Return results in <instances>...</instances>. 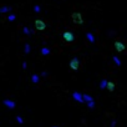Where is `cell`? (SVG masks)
<instances>
[{
    "instance_id": "obj_1",
    "label": "cell",
    "mask_w": 127,
    "mask_h": 127,
    "mask_svg": "<svg viewBox=\"0 0 127 127\" xmlns=\"http://www.w3.org/2000/svg\"><path fill=\"white\" fill-rule=\"evenodd\" d=\"M71 19H72V21L75 24H83V19H82V15L80 14V13H73L72 15H71Z\"/></svg>"
},
{
    "instance_id": "obj_2",
    "label": "cell",
    "mask_w": 127,
    "mask_h": 127,
    "mask_svg": "<svg viewBox=\"0 0 127 127\" xmlns=\"http://www.w3.org/2000/svg\"><path fill=\"white\" fill-rule=\"evenodd\" d=\"M62 37H64V40L67 41V42H72L73 40H75V35H73L71 31H65V33L62 34Z\"/></svg>"
},
{
    "instance_id": "obj_3",
    "label": "cell",
    "mask_w": 127,
    "mask_h": 127,
    "mask_svg": "<svg viewBox=\"0 0 127 127\" xmlns=\"http://www.w3.org/2000/svg\"><path fill=\"white\" fill-rule=\"evenodd\" d=\"M80 67V60L77 57H73L71 61H70V69L72 70H77Z\"/></svg>"
},
{
    "instance_id": "obj_4",
    "label": "cell",
    "mask_w": 127,
    "mask_h": 127,
    "mask_svg": "<svg viewBox=\"0 0 127 127\" xmlns=\"http://www.w3.org/2000/svg\"><path fill=\"white\" fill-rule=\"evenodd\" d=\"M72 97L75 101L80 102V103H85V100H83V93H80V92H73L72 93Z\"/></svg>"
},
{
    "instance_id": "obj_5",
    "label": "cell",
    "mask_w": 127,
    "mask_h": 127,
    "mask_svg": "<svg viewBox=\"0 0 127 127\" xmlns=\"http://www.w3.org/2000/svg\"><path fill=\"white\" fill-rule=\"evenodd\" d=\"M35 27H36L37 30H45V29H46V24H45L42 20L37 19V20H35Z\"/></svg>"
},
{
    "instance_id": "obj_6",
    "label": "cell",
    "mask_w": 127,
    "mask_h": 127,
    "mask_svg": "<svg viewBox=\"0 0 127 127\" xmlns=\"http://www.w3.org/2000/svg\"><path fill=\"white\" fill-rule=\"evenodd\" d=\"M115 49H116V51L121 52V51H123L126 47H125V44H123V42H121V41H116V42H115Z\"/></svg>"
},
{
    "instance_id": "obj_7",
    "label": "cell",
    "mask_w": 127,
    "mask_h": 127,
    "mask_svg": "<svg viewBox=\"0 0 127 127\" xmlns=\"http://www.w3.org/2000/svg\"><path fill=\"white\" fill-rule=\"evenodd\" d=\"M3 103L6 106L8 109H15V106H16V103H15L14 101H11V100H8V99H6V100H4V101H3Z\"/></svg>"
},
{
    "instance_id": "obj_8",
    "label": "cell",
    "mask_w": 127,
    "mask_h": 127,
    "mask_svg": "<svg viewBox=\"0 0 127 127\" xmlns=\"http://www.w3.org/2000/svg\"><path fill=\"white\" fill-rule=\"evenodd\" d=\"M39 81H40V75L39 73H33V75H31V82L33 83H39Z\"/></svg>"
},
{
    "instance_id": "obj_9",
    "label": "cell",
    "mask_w": 127,
    "mask_h": 127,
    "mask_svg": "<svg viewBox=\"0 0 127 127\" xmlns=\"http://www.w3.org/2000/svg\"><path fill=\"white\" fill-rule=\"evenodd\" d=\"M10 11H11V6H8V5H4L1 9H0V13H1V14L10 13Z\"/></svg>"
},
{
    "instance_id": "obj_10",
    "label": "cell",
    "mask_w": 127,
    "mask_h": 127,
    "mask_svg": "<svg viewBox=\"0 0 127 127\" xmlns=\"http://www.w3.org/2000/svg\"><path fill=\"white\" fill-rule=\"evenodd\" d=\"M107 85H109V81L106 80V79H103L101 82H100V89H107Z\"/></svg>"
},
{
    "instance_id": "obj_11",
    "label": "cell",
    "mask_w": 127,
    "mask_h": 127,
    "mask_svg": "<svg viewBox=\"0 0 127 127\" xmlns=\"http://www.w3.org/2000/svg\"><path fill=\"white\" fill-rule=\"evenodd\" d=\"M86 37H87V40L91 42V44H93V42H95V36H93L92 33H87L86 34Z\"/></svg>"
},
{
    "instance_id": "obj_12",
    "label": "cell",
    "mask_w": 127,
    "mask_h": 127,
    "mask_svg": "<svg viewBox=\"0 0 127 127\" xmlns=\"http://www.w3.org/2000/svg\"><path fill=\"white\" fill-rule=\"evenodd\" d=\"M23 33H24V34H26V35H31V34L34 33V31L31 30V29H29L27 26H24V27H23Z\"/></svg>"
},
{
    "instance_id": "obj_13",
    "label": "cell",
    "mask_w": 127,
    "mask_h": 127,
    "mask_svg": "<svg viewBox=\"0 0 127 127\" xmlns=\"http://www.w3.org/2000/svg\"><path fill=\"white\" fill-rule=\"evenodd\" d=\"M83 100H85V102H91V101H93V99H92V96H90V95H87V93H83Z\"/></svg>"
},
{
    "instance_id": "obj_14",
    "label": "cell",
    "mask_w": 127,
    "mask_h": 127,
    "mask_svg": "<svg viewBox=\"0 0 127 127\" xmlns=\"http://www.w3.org/2000/svg\"><path fill=\"white\" fill-rule=\"evenodd\" d=\"M40 52H41V54L44 55V56H46V55H49V54H50V49H47V47H42Z\"/></svg>"
},
{
    "instance_id": "obj_15",
    "label": "cell",
    "mask_w": 127,
    "mask_h": 127,
    "mask_svg": "<svg viewBox=\"0 0 127 127\" xmlns=\"http://www.w3.org/2000/svg\"><path fill=\"white\" fill-rule=\"evenodd\" d=\"M112 60H113V62H115L117 66H121V64H122V62H121V60H120L117 56H112Z\"/></svg>"
},
{
    "instance_id": "obj_16",
    "label": "cell",
    "mask_w": 127,
    "mask_h": 127,
    "mask_svg": "<svg viewBox=\"0 0 127 127\" xmlns=\"http://www.w3.org/2000/svg\"><path fill=\"white\" fill-rule=\"evenodd\" d=\"M107 90H110V91H113V90H115V83H113L112 81H109V85H107Z\"/></svg>"
},
{
    "instance_id": "obj_17",
    "label": "cell",
    "mask_w": 127,
    "mask_h": 127,
    "mask_svg": "<svg viewBox=\"0 0 127 127\" xmlns=\"http://www.w3.org/2000/svg\"><path fill=\"white\" fill-rule=\"evenodd\" d=\"M30 50H31V47H30V44H25L24 52H25V54H29V52H30Z\"/></svg>"
},
{
    "instance_id": "obj_18",
    "label": "cell",
    "mask_w": 127,
    "mask_h": 127,
    "mask_svg": "<svg viewBox=\"0 0 127 127\" xmlns=\"http://www.w3.org/2000/svg\"><path fill=\"white\" fill-rule=\"evenodd\" d=\"M15 19H16V15H15V14H10V15L8 16V20H9V21H14Z\"/></svg>"
},
{
    "instance_id": "obj_19",
    "label": "cell",
    "mask_w": 127,
    "mask_h": 127,
    "mask_svg": "<svg viewBox=\"0 0 127 127\" xmlns=\"http://www.w3.org/2000/svg\"><path fill=\"white\" fill-rule=\"evenodd\" d=\"M95 106H96V103H95V101H91V102H87V107L89 109H93Z\"/></svg>"
},
{
    "instance_id": "obj_20",
    "label": "cell",
    "mask_w": 127,
    "mask_h": 127,
    "mask_svg": "<svg viewBox=\"0 0 127 127\" xmlns=\"http://www.w3.org/2000/svg\"><path fill=\"white\" fill-rule=\"evenodd\" d=\"M40 10H41V8H40V5H34V11L35 13H40Z\"/></svg>"
},
{
    "instance_id": "obj_21",
    "label": "cell",
    "mask_w": 127,
    "mask_h": 127,
    "mask_svg": "<svg viewBox=\"0 0 127 127\" xmlns=\"http://www.w3.org/2000/svg\"><path fill=\"white\" fill-rule=\"evenodd\" d=\"M16 121H18V122H19L20 125H23V123H24V120H23V118H21V117H20V116H16Z\"/></svg>"
},
{
    "instance_id": "obj_22",
    "label": "cell",
    "mask_w": 127,
    "mask_h": 127,
    "mask_svg": "<svg viewBox=\"0 0 127 127\" xmlns=\"http://www.w3.org/2000/svg\"><path fill=\"white\" fill-rule=\"evenodd\" d=\"M23 69H26V62H23Z\"/></svg>"
},
{
    "instance_id": "obj_23",
    "label": "cell",
    "mask_w": 127,
    "mask_h": 127,
    "mask_svg": "<svg viewBox=\"0 0 127 127\" xmlns=\"http://www.w3.org/2000/svg\"><path fill=\"white\" fill-rule=\"evenodd\" d=\"M115 125H116V122L113 121V122H112V125H111V127H115Z\"/></svg>"
},
{
    "instance_id": "obj_24",
    "label": "cell",
    "mask_w": 127,
    "mask_h": 127,
    "mask_svg": "<svg viewBox=\"0 0 127 127\" xmlns=\"http://www.w3.org/2000/svg\"><path fill=\"white\" fill-rule=\"evenodd\" d=\"M54 127H59V126H54Z\"/></svg>"
}]
</instances>
